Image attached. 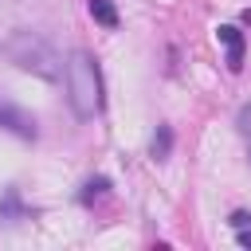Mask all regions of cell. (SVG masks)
Segmentation results:
<instances>
[{
	"instance_id": "obj_3",
	"label": "cell",
	"mask_w": 251,
	"mask_h": 251,
	"mask_svg": "<svg viewBox=\"0 0 251 251\" xmlns=\"http://www.w3.org/2000/svg\"><path fill=\"white\" fill-rule=\"evenodd\" d=\"M0 129L16 133V137H24V141H35V137H39L35 118H31L27 110H20V106H16L12 98H4V94H0Z\"/></svg>"
},
{
	"instance_id": "obj_12",
	"label": "cell",
	"mask_w": 251,
	"mask_h": 251,
	"mask_svg": "<svg viewBox=\"0 0 251 251\" xmlns=\"http://www.w3.org/2000/svg\"><path fill=\"white\" fill-rule=\"evenodd\" d=\"M243 24H251V8H243Z\"/></svg>"
},
{
	"instance_id": "obj_4",
	"label": "cell",
	"mask_w": 251,
	"mask_h": 251,
	"mask_svg": "<svg viewBox=\"0 0 251 251\" xmlns=\"http://www.w3.org/2000/svg\"><path fill=\"white\" fill-rule=\"evenodd\" d=\"M216 39L224 43V51H227V71H243V31L239 27H231V24H224L220 31H216Z\"/></svg>"
},
{
	"instance_id": "obj_10",
	"label": "cell",
	"mask_w": 251,
	"mask_h": 251,
	"mask_svg": "<svg viewBox=\"0 0 251 251\" xmlns=\"http://www.w3.org/2000/svg\"><path fill=\"white\" fill-rule=\"evenodd\" d=\"M227 224H231L235 231H239V227H251V212H243V208H235V212L227 216Z\"/></svg>"
},
{
	"instance_id": "obj_7",
	"label": "cell",
	"mask_w": 251,
	"mask_h": 251,
	"mask_svg": "<svg viewBox=\"0 0 251 251\" xmlns=\"http://www.w3.org/2000/svg\"><path fill=\"white\" fill-rule=\"evenodd\" d=\"M106 192H110V176H90V180L82 184V192H78V204H86V208H90V204H94V200H102Z\"/></svg>"
},
{
	"instance_id": "obj_2",
	"label": "cell",
	"mask_w": 251,
	"mask_h": 251,
	"mask_svg": "<svg viewBox=\"0 0 251 251\" xmlns=\"http://www.w3.org/2000/svg\"><path fill=\"white\" fill-rule=\"evenodd\" d=\"M4 55H8L20 71H27V75H35V78H43V82H59V78H63V59H59V51H55L39 31L16 27V31L8 35V43H4Z\"/></svg>"
},
{
	"instance_id": "obj_11",
	"label": "cell",
	"mask_w": 251,
	"mask_h": 251,
	"mask_svg": "<svg viewBox=\"0 0 251 251\" xmlns=\"http://www.w3.org/2000/svg\"><path fill=\"white\" fill-rule=\"evenodd\" d=\"M235 239H239V247H247V251H251V227H239V231H235Z\"/></svg>"
},
{
	"instance_id": "obj_8",
	"label": "cell",
	"mask_w": 251,
	"mask_h": 251,
	"mask_svg": "<svg viewBox=\"0 0 251 251\" xmlns=\"http://www.w3.org/2000/svg\"><path fill=\"white\" fill-rule=\"evenodd\" d=\"M149 153H153V161H165V157L173 153V129H169V126H157V133H153V145H149Z\"/></svg>"
},
{
	"instance_id": "obj_9",
	"label": "cell",
	"mask_w": 251,
	"mask_h": 251,
	"mask_svg": "<svg viewBox=\"0 0 251 251\" xmlns=\"http://www.w3.org/2000/svg\"><path fill=\"white\" fill-rule=\"evenodd\" d=\"M235 129H239V137L247 141V161H251V102L239 106V114H235Z\"/></svg>"
},
{
	"instance_id": "obj_5",
	"label": "cell",
	"mask_w": 251,
	"mask_h": 251,
	"mask_svg": "<svg viewBox=\"0 0 251 251\" xmlns=\"http://www.w3.org/2000/svg\"><path fill=\"white\" fill-rule=\"evenodd\" d=\"M27 216H31V208H24L20 188H4V196H0V224H20Z\"/></svg>"
},
{
	"instance_id": "obj_6",
	"label": "cell",
	"mask_w": 251,
	"mask_h": 251,
	"mask_svg": "<svg viewBox=\"0 0 251 251\" xmlns=\"http://www.w3.org/2000/svg\"><path fill=\"white\" fill-rule=\"evenodd\" d=\"M86 8H90V16H94V24H102V27H118L122 20H118V8H114V0H86Z\"/></svg>"
},
{
	"instance_id": "obj_1",
	"label": "cell",
	"mask_w": 251,
	"mask_h": 251,
	"mask_svg": "<svg viewBox=\"0 0 251 251\" xmlns=\"http://www.w3.org/2000/svg\"><path fill=\"white\" fill-rule=\"evenodd\" d=\"M63 71H67V102H71L75 118L78 122H90L102 110V71L94 63V55L82 51V47H75L67 55Z\"/></svg>"
}]
</instances>
